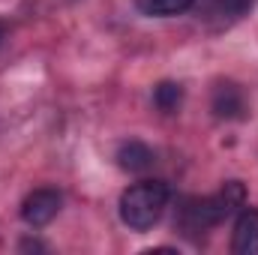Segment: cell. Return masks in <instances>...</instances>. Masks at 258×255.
Masks as SVG:
<instances>
[{
  "label": "cell",
  "mask_w": 258,
  "mask_h": 255,
  "mask_svg": "<svg viewBox=\"0 0 258 255\" xmlns=\"http://www.w3.org/2000/svg\"><path fill=\"white\" fill-rule=\"evenodd\" d=\"M243 204H246V186L240 180H228L216 195L189 198L180 207V228L186 234H201V231L225 222L228 216H234Z\"/></svg>",
  "instance_id": "cell-1"
},
{
  "label": "cell",
  "mask_w": 258,
  "mask_h": 255,
  "mask_svg": "<svg viewBox=\"0 0 258 255\" xmlns=\"http://www.w3.org/2000/svg\"><path fill=\"white\" fill-rule=\"evenodd\" d=\"M171 189L162 180H141L120 195V222L132 231H150L168 207Z\"/></svg>",
  "instance_id": "cell-2"
},
{
  "label": "cell",
  "mask_w": 258,
  "mask_h": 255,
  "mask_svg": "<svg viewBox=\"0 0 258 255\" xmlns=\"http://www.w3.org/2000/svg\"><path fill=\"white\" fill-rule=\"evenodd\" d=\"M60 204H63V198H60L57 189H48V186L33 189L24 201H21V219H24L30 228H45V225L60 213Z\"/></svg>",
  "instance_id": "cell-3"
},
{
  "label": "cell",
  "mask_w": 258,
  "mask_h": 255,
  "mask_svg": "<svg viewBox=\"0 0 258 255\" xmlns=\"http://www.w3.org/2000/svg\"><path fill=\"white\" fill-rule=\"evenodd\" d=\"M210 108L219 120H240L246 117V93L234 81H216L210 93Z\"/></svg>",
  "instance_id": "cell-4"
},
{
  "label": "cell",
  "mask_w": 258,
  "mask_h": 255,
  "mask_svg": "<svg viewBox=\"0 0 258 255\" xmlns=\"http://www.w3.org/2000/svg\"><path fill=\"white\" fill-rule=\"evenodd\" d=\"M231 252L234 255H258V207H240L231 231Z\"/></svg>",
  "instance_id": "cell-5"
},
{
  "label": "cell",
  "mask_w": 258,
  "mask_h": 255,
  "mask_svg": "<svg viewBox=\"0 0 258 255\" xmlns=\"http://www.w3.org/2000/svg\"><path fill=\"white\" fill-rule=\"evenodd\" d=\"M153 162H156V153L141 141H126L117 150V165L129 174H141V171L153 168Z\"/></svg>",
  "instance_id": "cell-6"
},
{
  "label": "cell",
  "mask_w": 258,
  "mask_h": 255,
  "mask_svg": "<svg viewBox=\"0 0 258 255\" xmlns=\"http://www.w3.org/2000/svg\"><path fill=\"white\" fill-rule=\"evenodd\" d=\"M252 3L255 0H210V15L219 24H231V21L243 18L252 9Z\"/></svg>",
  "instance_id": "cell-7"
},
{
  "label": "cell",
  "mask_w": 258,
  "mask_h": 255,
  "mask_svg": "<svg viewBox=\"0 0 258 255\" xmlns=\"http://www.w3.org/2000/svg\"><path fill=\"white\" fill-rule=\"evenodd\" d=\"M180 102H183V87H180L177 81H162V84H156V90H153V105H156L159 111L174 114V111L180 108Z\"/></svg>",
  "instance_id": "cell-8"
},
{
  "label": "cell",
  "mask_w": 258,
  "mask_h": 255,
  "mask_svg": "<svg viewBox=\"0 0 258 255\" xmlns=\"http://www.w3.org/2000/svg\"><path fill=\"white\" fill-rule=\"evenodd\" d=\"M135 6L144 15H156V18H168V15H180L189 6H195V0H135Z\"/></svg>",
  "instance_id": "cell-9"
},
{
  "label": "cell",
  "mask_w": 258,
  "mask_h": 255,
  "mask_svg": "<svg viewBox=\"0 0 258 255\" xmlns=\"http://www.w3.org/2000/svg\"><path fill=\"white\" fill-rule=\"evenodd\" d=\"M18 249H45V246H42L39 240H21V246H18Z\"/></svg>",
  "instance_id": "cell-10"
},
{
  "label": "cell",
  "mask_w": 258,
  "mask_h": 255,
  "mask_svg": "<svg viewBox=\"0 0 258 255\" xmlns=\"http://www.w3.org/2000/svg\"><path fill=\"white\" fill-rule=\"evenodd\" d=\"M3 39H6V24L0 21V45H3Z\"/></svg>",
  "instance_id": "cell-11"
}]
</instances>
